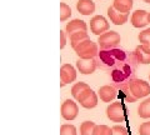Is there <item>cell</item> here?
Listing matches in <instances>:
<instances>
[{
  "mask_svg": "<svg viewBox=\"0 0 150 135\" xmlns=\"http://www.w3.org/2000/svg\"><path fill=\"white\" fill-rule=\"evenodd\" d=\"M71 16V9L68 4L60 3V21H67Z\"/></svg>",
  "mask_w": 150,
  "mask_h": 135,
  "instance_id": "cell-22",
  "label": "cell"
},
{
  "mask_svg": "<svg viewBox=\"0 0 150 135\" xmlns=\"http://www.w3.org/2000/svg\"><path fill=\"white\" fill-rule=\"evenodd\" d=\"M149 24V13L146 10H135L131 15V25L134 28H145Z\"/></svg>",
  "mask_w": 150,
  "mask_h": 135,
  "instance_id": "cell-11",
  "label": "cell"
},
{
  "mask_svg": "<svg viewBox=\"0 0 150 135\" xmlns=\"http://www.w3.org/2000/svg\"><path fill=\"white\" fill-rule=\"evenodd\" d=\"M89 89H90V86H89L86 83H83V81L76 83V84H74L73 88H71V95L78 100L79 98H80L84 93H85L86 90H89Z\"/></svg>",
  "mask_w": 150,
  "mask_h": 135,
  "instance_id": "cell-19",
  "label": "cell"
},
{
  "mask_svg": "<svg viewBox=\"0 0 150 135\" xmlns=\"http://www.w3.org/2000/svg\"><path fill=\"white\" fill-rule=\"evenodd\" d=\"M140 135H150V122H145L139 127Z\"/></svg>",
  "mask_w": 150,
  "mask_h": 135,
  "instance_id": "cell-27",
  "label": "cell"
},
{
  "mask_svg": "<svg viewBox=\"0 0 150 135\" xmlns=\"http://www.w3.org/2000/svg\"><path fill=\"white\" fill-rule=\"evenodd\" d=\"M149 24H150V13H149Z\"/></svg>",
  "mask_w": 150,
  "mask_h": 135,
  "instance_id": "cell-30",
  "label": "cell"
},
{
  "mask_svg": "<svg viewBox=\"0 0 150 135\" xmlns=\"http://www.w3.org/2000/svg\"><path fill=\"white\" fill-rule=\"evenodd\" d=\"M138 39H139V41L142 44L150 46V28L149 29H144L142 33H139Z\"/></svg>",
  "mask_w": 150,
  "mask_h": 135,
  "instance_id": "cell-24",
  "label": "cell"
},
{
  "mask_svg": "<svg viewBox=\"0 0 150 135\" xmlns=\"http://www.w3.org/2000/svg\"><path fill=\"white\" fill-rule=\"evenodd\" d=\"M76 68L81 74L89 75V74H93L94 71L96 70L98 61L95 60V58H93V59H81V58H79L78 61H76Z\"/></svg>",
  "mask_w": 150,
  "mask_h": 135,
  "instance_id": "cell-9",
  "label": "cell"
},
{
  "mask_svg": "<svg viewBox=\"0 0 150 135\" xmlns=\"http://www.w3.org/2000/svg\"><path fill=\"white\" fill-rule=\"evenodd\" d=\"M99 64L103 69L111 73V78L116 84L128 83L137 71L138 60L134 53H128L121 49L114 48L109 50H103L98 54Z\"/></svg>",
  "mask_w": 150,
  "mask_h": 135,
  "instance_id": "cell-1",
  "label": "cell"
},
{
  "mask_svg": "<svg viewBox=\"0 0 150 135\" xmlns=\"http://www.w3.org/2000/svg\"><path fill=\"white\" fill-rule=\"evenodd\" d=\"M76 10L83 15H91L95 11V4L93 0H79L76 3Z\"/></svg>",
  "mask_w": 150,
  "mask_h": 135,
  "instance_id": "cell-16",
  "label": "cell"
},
{
  "mask_svg": "<svg viewBox=\"0 0 150 135\" xmlns=\"http://www.w3.org/2000/svg\"><path fill=\"white\" fill-rule=\"evenodd\" d=\"M111 131H112V135H129L128 129L123 127V125H115V127H112Z\"/></svg>",
  "mask_w": 150,
  "mask_h": 135,
  "instance_id": "cell-26",
  "label": "cell"
},
{
  "mask_svg": "<svg viewBox=\"0 0 150 135\" xmlns=\"http://www.w3.org/2000/svg\"><path fill=\"white\" fill-rule=\"evenodd\" d=\"M93 135H112V131L108 125H96Z\"/></svg>",
  "mask_w": 150,
  "mask_h": 135,
  "instance_id": "cell-23",
  "label": "cell"
},
{
  "mask_svg": "<svg viewBox=\"0 0 150 135\" xmlns=\"http://www.w3.org/2000/svg\"><path fill=\"white\" fill-rule=\"evenodd\" d=\"M69 39H70V45H71V48L74 49L75 46H76L78 44H80L81 41L89 39V35H88V31L80 30V31L73 33V34L69 36Z\"/></svg>",
  "mask_w": 150,
  "mask_h": 135,
  "instance_id": "cell-18",
  "label": "cell"
},
{
  "mask_svg": "<svg viewBox=\"0 0 150 135\" xmlns=\"http://www.w3.org/2000/svg\"><path fill=\"white\" fill-rule=\"evenodd\" d=\"M74 50H75V53H76L78 57L81 58V59H93V58L98 57V54H99L98 44L94 43V41L90 39L81 41L80 44H78L75 46Z\"/></svg>",
  "mask_w": 150,
  "mask_h": 135,
  "instance_id": "cell-2",
  "label": "cell"
},
{
  "mask_svg": "<svg viewBox=\"0 0 150 135\" xmlns=\"http://www.w3.org/2000/svg\"><path fill=\"white\" fill-rule=\"evenodd\" d=\"M149 78H150V75H149Z\"/></svg>",
  "mask_w": 150,
  "mask_h": 135,
  "instance_id": "cell-31",
  "label": "cell"
},
{
  "mask_svg": "<svg viewBox=\"0 0 150 135\" xmlns=\"http://www.w3.org/2000/svg\"><path fill=\"white\" fill-rule=\"evenodd\" d=\"M138 115L143 119H150V98L140 103L138 108Z\"/></svg>",
  "mask_w": 150,
  "mask_h": 135,
  "instance_id": "cell-20",
  "label": "cell"
},
{
  "mask_svg": "<svg viewBox=\"0 0 150 135\" xmlns=\"http://www.w3.org/2000/svg\"><path fill=\"white\" fill-rule=\"evenodd\" d=\"M144 1L146 3V4H150V0H144Z\"/></svg>",
  "mask_w": 150,
  "mask_h": 135,
  "instance_id": "cell-29",
  "label": "cell"
},
{
  "mask_svg": "<svg viewBox=\"0 0 150 135\" xmlns=\"http://www.w3.org/2000/svg\"><path fill=\"white\" fill-rule=\"evenodd\" d=\"M112 6L120 13L129 14L133 9V0H114Z\"/></svg>",
  "mask_w": 150,
  "mask_h": 135,
  "instance_id": "cell-17",
  "label": "cell"
},
{
  "mask_svg": "<svg viewBox=\"0 0 150 135\" xmlns=\"http://www.w3.org/2000/svg\"><path fill=\"white\" fill-rule=\"evenodd\" d=\"M90 30L93 34L99 36L109 30V23L103 15H95L90 20Z\"/></svg>",
  "mask_w": 150,
  "mask_h": 135,
  "instance_id": "cell-6",
  "label": "cell"
},
{
  "mask_svg": "<svg viewBox=\"0 0 150 135\" xmlns=\"http://www.w3.org/2000/svg\"><path fill=\"white\" fill-rule=\"evenodd\" d=\"M60 135H78L76 134V128L70 124H64L60 128Z\"/></svg>",
  "mask_w": 150,
  "mask_h": 135,
  "instance_id": "cell-25",
  "label": "cell"
},
{
  "mask_svg": "<svg viewBox=\"0 0 150 135\" xmlns=\"http://www.w3.org/2000/svg\"><path fill=\"white\" fill-rule=\"evenodd\" d=\"M120 41H121L120 34H118V33L114 30H108L104 34L99 35V38H98V44H99L100 49H103V50L118 48Z\"/></svg>",
  "mask_w": 150,
  "mask_h": 135,
  "instance_id": "cell-3",
  "label": "cell"
},
{
  "mask_svg": "<svg viewBox=\"0 0 150 135\" xmlns=\"http://www.w3.org/2000/svg\"><path fill=\"white\" fill-rule=\"evenodd\" d=\"M76 79V70L73 65L70 64H63L60 68V88H63L67 84L73 83Z\"/></svg>",
  "mask_w": 150,
  "mask_h": 135,
  "instance_id": "cell-7",
  "label": "cell"
},
{
  "mask_svg": "<svg viewBox=\"0 0 150 135\" xmlns=\"http://www.w3.org/2000/svg\"><path fill=\"white\" fill-rule=\"evenodd\" d=\"M95 127L96 125L94 122H84L80 125V135H93Z\"/></svg>",
  "mask_w": 150,
  "mask_h": 135,
  "instance_id": "cell-21",
  "label": "cell"
},
{
  "mask_svg": "<svg viewBox=\"0 0 150 135\" xmlns=\"http://www.w3.org/2000/svg\"><path fill=\"white\" fill-rule=\"evenodd\" d=\"M108 16H109L110 21H111L114 25H124L125 23L128 21L129 14L120 13V11H118L114 6L111 5V6L108 8Z\"/></svg>",
  "mask_w": 150,
  "mask_h": 135,
  "instance_id": "cell-13",
  "label": "cell"
},
{
  "mask_svg": "<svg viewBox=\"0 0 150 135\" xmlns=\"http://www.w3.org/2000/svg\"><path fill=\"white\" fill-rule=\"evenodd\" d=\"M126 108L125 104L121 103V101H115V103H111L109 106L106 108V116L108 119L111 120L114 123H123L126 119Z\"/></svg>",
  "mask_w": 150,
  "mask_h": 135,
  "instance_id": "cell-4",
  "label": "cell"
},
{
  "mask_svg": "<svg viewBox=\"0 0 150 135\" xmlns=\"http://www.w3.org/2000/svg\"><path fill=\"white\" fill-rule=\"evenodd\" d=\"M134 55L139 64H144V65L150 64V46L149 45H144V44L138 45L134 50Z\"/></svg>",
  "mask_w": 150,
  "mask_h": 135,
  "instance_id": "cell-12",
  "label": "cell"
},
{
  "mask_svg": "<svg viewBox=\"0 0 150 135\" xmlns=\"http://www.w3.org/2000/svg\"><path fill=\"white\" fill-rule=\"evenodd\" d=\"M67 31L60 30V49H64L67 45Z\"/></svg>",
  "mask_w": 150,
  "mask_h": 135,
  "instance_id": "cell-28",
  "label": "cell"
},
{
  "mask_svg": "<svg viewBox=\"0 0 150 135\" xmlns=\"http://www.w3.org/2000/svg\"><path fill=\"white\" fill-rule=\"evenodd\" d=\"M79 114V108L73 100H65L62 105V116L65 120H74Z\"/></svg>",
  "mask_w": 150,
  "mask_h": 135,
  "instance_id": "cell-8",
  "label": "cell"
},
{
  "mask_svg": "<svg viewBox=\"0 0 150 135\" xmlns=\"http://www.w3.org/2000/svg\"><path fill=\"white\" fill-rule=\"evenodd\" d=\"M130 91L137 99H142V98H145L150 94V84L146 83L143 79H131V80L128 81Z\"/></svg>",
  "mask_w": 150,
  "mask_h": 135,
  "instance_id": "cell-5",
  "label": "cell"
},
{
  "mask_svg": "<svg viewBox=\"0 0 150 135\" xmlns=\"http://www.w3.org/2000/svg\"><path fill=\"white\" fill-rule=\"evenodd\" d=\"M78 101L80 103V105L83 106V108L93 109L98 105V95L95 94V91H94L93 89H89L79 98Z\"/></svg>",
  "mask_w": 150,
  "mask_h": 135,
  "instance_id": "cell-10",
  "label": "cell"
},
{
  "mask_svg": "<svg viewBox=\"0 0 150 135\" xmlns=\"http://www.w3.org/2000/svg\"><path fill=\"white\" fill-rule=\"evenodd\" d=\"M98 95H99V98L104 101V103H110V101H112L116 96H118V93H116L114 86L104 85V86H101L99 89Z\"/></svg>",
  "mask_w": 150,
  "mask_h": 135,
  "instance_id": "cell-14",
  "label": "cell"
},
{
  "mask_svg": "<svg viewBox=\"0 0 150 135\" xmlns=\"http://www.w3.org/2000/svg\"><path fill=\"white\" fill-rule=\"evenodd\" d=\"M80 30H84V31H88V25L86 23L84 20H80V19H73L71 21H69L67 24V28H65V31H67L68 36H70L75 31H80Z\"/></svg>",
  "mask_w": 150,
  "mask_h": 135,
  "instance_id": "cell-15",
  "label": "cell"
}]
</instances>
